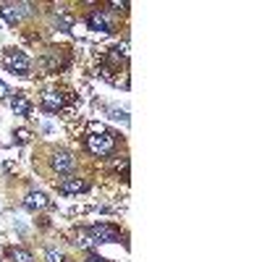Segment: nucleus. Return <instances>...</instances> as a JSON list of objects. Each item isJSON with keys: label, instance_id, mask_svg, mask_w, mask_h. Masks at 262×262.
<instances>
[{"label": "nucleus", "instance_id": "0eeeda50", "mask_svg": "<svg viewBox=\"0 0 262 262\" xmlns=\"http://www.w3.org/2000/svg\"><path fill=\"white\" fill-rule=\"evenodd\" d=\"M86 189H90V184H86L84 179H79V176H66L58 184V191L60 194H79V191H86Z\"/></svg>", "mask_w": 262, "mask_h": 262}, {"label": "nucleus", "instance_id": "423d86ee", "mask_svg": "<svg viewBox=\"0 0 262 262\" xmlns=\"http://www.w3.org/2000/svg\"><path fill=\"white\" fill-rule=\"evenodd\" d=\"M50 165L58 173H71L76 168V158L71 155V152H66V149H58L55 155H53V160H50Z\"/></svg>", "mask_w": 262, "mask_h": 262}, {"label": "nucleus", "instance_id": "4468645a", "mask_svg": "<svg viewBox=\"0 0 262 262\" xmlns=\"http://www.w3.org/2000/svg\"><path fill=\"white\" fill-rule=\"evenodd\" d=\"M111 8H116V11H121V13H128V3H126V0H113Z\"/></svg>", "mask_w": 262, "mask_h": 262}, {"label": "nucleus", "instance_id": "9b49d317", "mask_svg": "<svg viewBox=\"0 0 262 262\" xmlns=\"http://www.w3.org/2000/svg\"><path fill=\"white\" fill-rule=\"evenodd\" d=\"M55 27H58L60 32H69V29L74 27V16H71L69 11H55Z\"/></svg>", "mask_w": 262, "mask_h": 262}, {"label": "nucleus", "instance_id": "f257e3e1", "mask_svg": "<svg viewBox=\"0 0 262 262\" xmlns=\"http://www.w3.org/2000/svg\"><path fill=\"white\" fill-rule=\"evenodd\" d=\"M86 149L92 152L95 158H107V155H113L116 152V134L113 131H107V128H92V134L86 137Z\"/></svg>", "mask_w": 262, "mask_h": 262}, {"label": "nucleus", "instance_id": "f3484780", "mask_svg": "<svg viewBox=\"0 0 262 262\" xmlns=\"http://www.w3.org/2000/svg\"><path fill=\"white\" fill-rule=\"evenodd\" d=\"M11 92H8V84L6 81H0V100H3V97H8Z\"/></svg>", "mask_w": 262, "mask_h": 262}, {"label": "nucleus", "instance_id": "9d476101", "mask_svg": "<svg viewBox=\"0 0 262 262\" xmlns=\"http://www.w3.org/2000/svg\"><path fill=\"white\" fill-rule=\"evenodd\" d=\"M11 111L16 116H29L32 113V102L27 97H21V95H11Z\"/></svg>", "mask_w": 262, "mask_h": 262}, {"label": "nucleus", "instance_id": "1a4fd4ad", "mask_svg": "<svg viewBox=\"0 0 262 262\" xmlns=\"http://www.w3.org/2000/svg\"><path fill=\"white\" fill-rule=\"evenodd\" d=\"M24 207L32 210V212H37V210L50 207V200H48V194H42V191H29V194L24 196Z\"/></svg>", "mask_w": 262, "mask_h": 262}, {"label": "nucleus", "instance_id": "39448f33", "mask_svg": "<svg viewBox=\"0 0 262 262\" xmlns=\"http://www.w3.org/2000/svg\"><path fill=\"white\" fill-rule=\"evenodd\" d=\"M86 27H90V32H100V34L113 32V24H111V18H107L105 11H92L90 16H86Z\"/></svg>", "mask_w": 262, "mask_h": 262}, {"label": "nucleus", "instance_id": "dca6fc26", "mask_svg": "<svg viewBox=\"0 0 262 262\" xmlns=\"http://www.w3.org/2000/svg\"><path fill=\"white\" fill-rule=\"evenodd\" d=\"M16 137H18V142H21V144H24V142H29V131H24V128H21Z\"/></svg>", "mask_w": 262, "mask_h": 262}, {"label": "nucleus", "instance_id": "2eb2a0df", "mask_svg": "<svg viewBox=\"0 0 262 262\" xmlns=\"http://www.w3.org/2000/svg\"><path fill=\"white\" fill-rule=\"evenodd\" d=\"M84 262H107L105 257H100V254H86V259Z\"/></svg>", "mask_w": 262, "mask_h": 262}, {"label": "nucleus", "instance_id": "f8f14e48", "mask_svg": "<svg viewBox=\"0 0 262 262\" xmlns=\"http://www.w3.org/2000/svg\"><path fill=\"white\" fill-rule=\"evenodd\" d=\"M11 259H13V262H34L32 252H29V249H21V247L11 249Z\"/></svg>", "mask_w": 262, "mask_h": 262}, {"label": "nucleus", "instance_id": "ddd939ff", "mask_svg": "<svg viewBox=\"0 0 262 262\" xmlns=\"http://www.w3.org/2000/svg\"><path fill=\"white\" fill-rule=\"evenodd\" d=\"M45 262H69V257H66L63 252H58V249H48Z\"/></svg>", "mask_w": 262, "mask_h": 262}, {"label": "nucleus", "instance_id": "7ed1b4c3", "mask_svg": "<svg viewBox=\"0 0 262 262\" xmlns=\"http://www.w3.org/2000/svg\"><path fill=\"white\" fill-rule=\"evenodd\" d=\"M3 66H6L11 74H18V76H27L29 69H32L29 58L21 53V50H6L3 53Z\"/></svg>", "mask_w": 262, "mask_h": 262}, {"label": "nucleus", "instance_id": "6e6552de", "mask_svg": "<svg viewBox=\"0 0 262 262\" xmlns=\"http://www.w3.org/2000/svg\"><path fill=\"white\" fill-rule=\"evenodd\" d=\"M39 105H42V111H45V113H58V111H63L66 100L58 92H45V95H42V100H39Z\"/></svg>", "mask_w": 262, "mask_h": 262}, {"label": "nucleus", "instance_id": "f03ea898", "mask_svg": "<svg viewBox=\"0 0 262 262\" xmlns=\"http://www.w3.org/2000/svg\"><path fill=\"white\" fill-rule=\"evenodd\" d=\"M84 233H86V238H90L95 247L97 244H116V242H121V231L116 226H105V223L84 228Z\"/></svg>", "mask_w": 262, "mask_h": 262}, {"label": "nucleus", "instance_id": "20e7f679", "mask_svg": "<svg viewBox=\"0 0 262 262\" xmlns=\"http://www.w3.org/2000/svg\"><path fill=\"white\" fill-rule=\"evenodd\" d=\"M32 13V3H3L0 6V16H3L8 24H18L21 18H27Z\"/></svg>", "mask_w": 262, "mask_h": 262}]
</instances>
